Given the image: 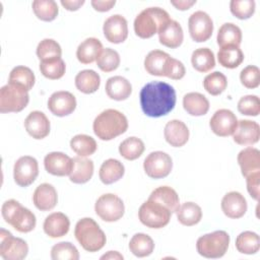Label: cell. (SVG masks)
<instances>
[{"label":"cell","mask_w":260,"mask_h":260,"mask_svg":"<svg viewBox=\"0 0 260 260\" xmlns=\"http://www.w3.org/2000/svg\"><path fill=\"white\" fill-rule=\"evenodd\" d=\"M43 228L45 234L50 238H61L69 232L70 220L68 216L62 212H53L45 218Z\"/></svg>","instance_id":"obj_22"},{"label":"cell","mask_w":260,"mask_h":260,"mask_svg":"<svg viewBox=\"0 0 260 260\" xmlns=\"http://www.w3.org/2000/svg\"><path fill=\"white\" fill-rule=\"evenodd\" d=\"M44 166L46 171L53 176H69L73 168V158L63 152L53 151L45 156Z\"/></svg>","instance_id":"obj_17"},{"label":"cell","mask_w":260,"mask_h":260,"mask_svg":"<svg viewBox=\"0 0 260 260\" xmlns=\"http://www.w3.org/2000/svg\"><path fill=\"white\" fill-rule=\"evenodd\" d=\"M40 71L48 79L56 80L63 77L66 71V65L62 58L40 62Z\"/></svg>","instance_id":"obj_45"},{"label":"cell","mask_w":260,"mask_h":260,"mask_svg":"<svg viewBox=\"0 0 260 260\" xmlns=\"http://www.w3.org/2000/svg\"><path fill=\"white\" fill-rule=\"evenodd\" d=\"M230 236L225 231H215L201 236L196 243L199 255L205 258H220L229 248Z\"/></svg>","instance_id":"obj_6"},{"label":"cell","mask_w":260,"mask_h":260,"mask_svg":"<svg viewBox=\"0 0 260 260\" xmlns=\"http://www.w3.org/2000/svg\"><path fill=\"white\" fill-rule=\"evenodd\" d=\"M129 249L136 257H146L153 252L154 242L148 235L138 233L131 238L129 242Z\"/></svg>","instance_id":"obj_39"},{"label":"cell","mask_w":260,"mask_h":260,"mask_svg":"<svg viewBox=\"0 0 260 260\" xmlns=\"http://www.w3.org/2000/svg\"><path fill=\"white\" fill-rule=\"evenodd\" d=\"M31 7L35 15L43 21H52L59 13L58 5L53 0H35Z\"/></svg>","instance_id":"obj_43"},{"label":"cell","mask_w":260,"mask_h":260,"mask_svg":"<svg viewBox=\"0 0 260 260\" xmlns=\"http://www.w3.org/2000/svg\"><path fill=\"white\" fill-rule=\"evenodd\" d=\"M185 73H186V69L184 64L181 61L170 56L169 59L167 60L164 76L174 80H179L185 76Z\"/></svg>","instance_id":"obj_52"},{"label":"cell","mask_w":260,"mask_h":260,"mask_svg":"<svg viewBox=\"0 0 260 260\" xmlns=\"http://www.w3.org/2000/svg\"><path fill=\"white\" fill-rule=\"evenodd\" d=\"M29 102L28 91L7 83L0 89V112L17 113L22 111Z\"/></svg>","instance_id":"obj_8"},{"label":"cell","mask_w":260,"mask_h":260,"mask_svg":"<svg viewBox=\"0 0 260 260\" xmlns=\"http://www.w3.org/2000/svg\"><path fill=\"white\" fill-rule=\"evenodd\" d=\"M93 161L84 156L73 157V168L69 179L74 184L87 183L93 175Z\"/></svg>","instance_id":"obj_25"},{"label":"cell","mask_w":260,"mask_h":260,"mask_svg":"<svg viewBox=\"0 0 260 260\" xmlns=\"http://www.w3.org/2000/svg\"><path fill=\"white\" fill-rule=\"evenodd\" d=\"M172 212L156 201L147 199L138 210V217L142 224L150 229H161L171 219Z\"/></svg>","instance_id":"obj_7"},{"label":"cell","mask_w":260,"mask_h":260,"mask_svg":"<svg viewBox=\"0 0 260 260\" xmlns=\"http://www.w3.org/2000/svg\"><path fill=\"white\" fill-rule=\"evenodd\" d=\"M217 45L222 48L225 46H238L242 43V30L235 23H223L217 32Z\"/></svg>","instance_id":"obj_33"},{"label":"cell","mask_w":260,"mask_h":260,"mask_svg":"<svg viewBox=\"0 0 260 260\" xmlns=\"http://www.w3.org/2000/svg\"><path fill=\"white\" fill-rule=\"evenodd\" d=\"M91 6L94 8V10L100 12H106L115 6L116 1L115 0H92L90 2Z\"/></svg>","instance_id":"obj_54"},{"label":"cell","mask_w":260,"mask_h":260,"mask_svg":"<svg viewBox=\"0 0 260 260\" xmlns=\"http://www.w3.org/2000/svg\"><path fill=\"white\" fill-rule=\"evenodd\" d=\"M233 138L239 145H253L259 141L260 127L255 121L240 120L233 133Z\"/></svg>","instance_id":"obj_18"},{"label":"cell","mask_w":260,"mask_h":260,"mask_svg":"<svg viewBox=\"0 0 260 260\" xmlns=\"http://www.w3.org/2000/svg\"><path fill=\"white\" fill-rule=\"evenodd\" d=\"M103 31L105 38L110 43H123L128 37V23L126 18L120 14L111 15L105 20Z\"/></svg>","instance_id":"obj_15"},{"label":"cell","mask_w":260,"mask_h":260,"mask_svg":"<svg viewBox=\"0 0 260 260\" xmlns=\"http://www.w3.org/2000/svg\"><path fill=\"white\" fill-rule=\"evenodd\" d=\"M76 108V99L66 90H59L51 94L48 100V109L52 114L58 117H65L74 112Z\"/></svg>","instance_id":"obj_16"},{"label":"cell","mask_w":260,"mask_h":260,"mask_svg":"<svg viewBox=\"0 0 260 260\" xmlns=\"http://www.w3.org/2000/svg\"><path fill=\"white\" fill-rule=\"evenodd\" d=\"M26 132L35 139H44L50 133L51 125L47 116L41 111H32L24 120Z\"/></svg>","instance_id":"obj_19"},{"label":"cell","mask_w":260,"mask_h":260,"mask_svg":"<svg viewBox=\"0 0 260 260\" xmlns=\"http://www.w3.org/2000/svg\"><path fill=\"white\" fill-rule=\"evenodd\" d=\"M28 253L26 242L4 229L0 231V256L4 260H22Z\"/></svg>","instance_id":"obj_10"},{"label":"cell","mask_w":260,"mask_h":260,"mask_svg":"<svg viewBox=\"0 0 260 260\" xmlns=\"http://www.w3.org/2000/svg\"><path fill=\"white\" fill-rule=\"evenodd\" d=\"M183 107L191 116H203L209 110V101L200 92H188L183 98Z\"/></svg>","instance_id":"obj_30"},{"label":"cell","mask_w":260,"mask_h":260,"mask_svg":"<svg viewBox=\"0 0 260 260\" xmlns=\"http://www.w3.org/2000/svg\"><path fill=\"white\" fill-rule=\"evenodd\" d=\"M144 149H145V146L143 141L140 138L135 136L126 138L119 145L120 154L128 160H134L140 157Z\"/></svg>","instance_id":"obj_42"},{"label":"cell","mask_w":260,"mask_h":260,"mask_svg":"<svg viewBox=\"0 0 260 260\" xmlns=\"http://www.w3.org/2000/svg\"><path fill=\"white\" fill-rule=\"evenodd\" d=\"M35 81L36 77L34 72L26 66H16L9 73L8 83L16 85L26 91H29L32 88Z\"/></svg>","instance_id":"obj_35"},{"label":"cell","mask_w":260,"mask_h":260,"mask_svg":"<svg viewBox=\"0 0 260 260\" xmlns=\"http://www.w3.org/2000/svg\"><path fill=\"white\" fill-rule=\"evenodd\" d=\"M61 55L62 49L53 39H44L37 47V56L40 62L61 58Z\"/></svg>","instance_id":"obj_44"},{"label":"cell","mask_w":260,"mask_h":260,"mask_svg":"<svg viewBox=\"0 0 260 260\" xmlns=\"http://www.w3.org/2000/svg\"><path fill=\"white\" fill-rule=\"evenodd\" d=\"M84 0H61L62 6L69 11L78 10L84 4Z\"/></svg>","instance_id":"obj_55"},{"label":"cell","mask_w":260,"mask_h":260,"mask_svg":"<svg viewBox=\"0 0 260 260\" xmlns=\"http://www.w3.org/2000/svg\"><path fill=\"white\" fill-rule=\"evenodd\" d=\"M217 60L222 67L234 69L239 67L244 61V53L238 46H225L219 49Z\"/></svg>","instance_id":"obj_36"},{"label":"cell","mask_w":260,"mask_h":260,"mask_svg":"<svg viewBox=\"0 0 260 260\" xmlns=\"http://www.w3.org/2000/svg\"><path fill=\"white\" fill-rule=\"evenodd\" d=\"M241 83L247 88H256L260 84V70L255 65L245 67L240 73Z\"/></svg>","instance_id":"obj_51"},{"label":"cell","mask_w":260,"mask_h":260,"mask_svg":"<svg viewBox=\"0 0 260 260\" xmlns=\"http://www.w3.org/2000/svg\"><path fill=\"white\" fill-rule=\"evenodd\" d=\"M238 125L236 115L228 109L217 110L209 121V126L212 132L220 137L233 135Z\"/></svg>","instance_id":"obj_14"},{"label":"cell","mask_w":260,"mask_h":260,"mask_svg":"<svg viewBox=\"0 0 260 260\" xmlns=\"http://www.w3.org/2000/svg\"><path fill=\"white\" fill-rule=\"evenodd\" d=\"M238 111L246 116H258L260 114V100L257 95H244L238 102Z\"/></svg>","instance_id":"obj_50"},{"label":"cell","mask_w":260,"mask_h":260,"mask_svg":"<svg viewBox=\"0 0 260 260\" xmlns=\"http://www.w3.org/2000/svg\"><path fill=\"white\" fill-rule=\"evenodd\" d=\"M142 112L151 118L168 115L176 106V90L164 81H150L140 90Z\"/></svg>","instance_id":"obj_1"},{"label":"cell","mask_w":260,"mask_h":260,"mask_svg":"<svg viewBox=\"0 0 260 260\" xmlns=\"http://www.w3.org/2000/svg\"><path fill=\"white\" fill-rule=\"evenodd\" d=\"M171 20L170 14L160 7L143 9L134 20V31L141 39H149Z\"/></svg>","instance_id":"obj_4"},{"label":"cell","mask_w":260,"mask_h":260,"mask_svg":"<svg viewBox=\"0 0 260 260\" xmlns=\"http://www.w3.org/2000/svg\"><path fill=\"white\" fill-rule=\"evenodd\" d=\"M148 199L158 202L159 204L167 207L172 213L177 212L180 207V199L177 192L169 186H160L154 189Z\"/></svg>","instance_id":"obj_29"},{"label":"cell","mask_w":260,"mask_h":260,"mask_svg":"<svg viewBox=\"0 0 260 260\" xmlns=\"http://www.w3.org/2000/svg\"><path fill=\"white\" fill-rule=\"evenodd\" d=\"M103 44L95 38H87L81 42L76 50L77 60L81 64H90L96 61L103 51Z\"/></svg>","instance_id":"obj_28"},{"label":"cell","mask_w":260,"mask_h":260,"mask_svg":"<svg viewBox=\"0 0 260 260\" xmlns=\"http://www.w3.org/2000/svg\"><path fill=\"white\" fill-rule=\"evenodd\" d=\"M92 129L98 138L109 141L127 131L128 120L120 111L107 109L95 117Z\"/></svg>","instance_id":"obj_2"},{"label":"cell","mask_w":260,"mask_h":260,"mask_svg":"<svg viewBox=\"0 0 260 260\" xmlns=\"http://www.w3.org/2000/svg\"><path fill=\"white\" fill-rule=\"evenodd\" d=\"M124 173L125 168L120 160L116 158H109L102 164L99 177L104 184L110 185L119 181L124 176Z\"/></svg>","instance_id":"obj_31"},{"label":"cell","mask_w":260,"mask_h":260,"mask_svg":"<svg viewBox=\"0 0 260 260\" xmlns=\"http://www.w3.org/2000/svg\"><path fill=\"white\" fill-rule=\"evenodd\" d=\"M132 92L131 83L123 76L110 77L106 82L107 95L115 101L127 100Z\"/></svg>","instance_id":"obj_27"},{"label":"cell","mask_w":260,"mask_h":260,"mask_svg":"<svg viewBox=\"0 0 260 260\" xmlns=\"http://www.w3.org/2000/svg\"><path fill=\"white\" fill-rule=\"evenodd\" d=\"M143 169L151 179H162L170 175L173 169L172 157L164 151L150 152L144 159Z\"/></svg>","instance_id":"obj_11"},{"label":"cell","mask_w":260,"mask_h":260,"mask_svg":"<svg viewBox=\"0 0 260 260\" xmlns=\"http://www.w3.org/2000/svg\"><path fill=\"white\" fill-rule=\"evenodd\" d=\"M236 248L242 254L252 255L257 253L260 248L259 236L251 231L241 233L236 239Z\"/></svg>","instance_id":"obj_41"},{"label":"cell","mask_w":260,"mask_h":260,"mask_svg":"<svg viewBox=\"0 0 260 260\" xmlns=\"http://www.w3.org/2000/svg\"><path fill=\"white\" fill-rule=\"evenodd\" d=\"M74 81L76 88L86 94L95 92L101 85L100 75L91 69H84L78 72Z\"/></svg>","instance_id":"obj_32"},{"label":"cell","mask_w":260,"mask_h":260,"mask_svg":"<svg viewBox=\"0 0 260 260\" xmlns=\"http://www.w3.org/2000/svg\"><path fill=\"white\" fill-rule=\"evenodd\" d=\"M176 213L179 222L186 226L195 225L202 218V209L198 204L194 202L183 203L180 205Z\"/></svg>","instance_id":"obj_37"},{"label":"cell","mask_w":260,"mask_h":260,"mask_svg":"<svg viewBox=\"0 0 260 260\" xmlns=\"http://www.w3.org/2000/svg\"><path fill=\"white\" fill-rule=\"evenodd\" d=\"M164 135L166 141L170 145L174 147H181L187 143L190 133L187 125L184 122L175 119L166 124Z\"/></svg>","instance_id":"obj_23"},{"label":"cell","mask_w":260,"mask_h":260,"mask_svg":"<svg viewBox=\"0 0 260 260\" xmlns=\"http://www.w3.org/2000/svg\"><path fill=\"white\" fill-rule=\"evenodd\" d=\"M247 190L250 196L256 201L259 200V184H260V171L252 173L246 177Z\"/></svg>","instance_id":"obj_53"},{"label":"cell","mask_w":260,"mask_h":260,"mask_svg":"<svg viewBox=\"0 0 260 260\" xmlns=\"http://www.w3.org/2000/svg\"><path fill=\"white\" fill-rule=\"evenodd\" d=\"M120 61V55L117 51L111 48H106L103 49L99 55L96 59V65L104 72H112L119 67Z\"/></svg>","instance_id":"obj_47"},{"label":"cell","mask_w":260,"mask_h":260,"mask_svg":"<svg viewBox=\"0 0 260 260\" xmlns=\"http://www.w3.org/2000/svg\"><path fill=\"white\" fill-rule=\"evenodd\" d=\"M51 258L53 260H78L79 252L73 244L60 242L52 247Z\"/></svg>","instance_id":"obj_48"},{"label":"cell","mask_w":260,"mask_h":260,"mask_svg":"<svg viewBox=\"0 0 260 260\" xmlns=\"http://www.w3.org/2000/svg\"><path fill=\"white\" fill-rule=\"evenodd\" d=\"M171 4L178 10H188L196 4V0H171Z\"/></svg>","instance_id":"obj_56"},{"label":"cell","mask_w":260,"mask_h":260,"mask_svg":"<svg viewBox=\"0 0 260 260\" xmlns=\"http://www.w3.org/2000/svg\"><path fill=\"white\" fill-rule=\"evenodd\" d=\"M74 236L80 246L87 252H98L106 245L107 238L98 222L90 217L79 219L75 225Z\"/></svg>","instance_id":"obj_3"},{"label":"cell","mask_w":260,"mask_h":260,"mask_svg":"<svg viewBox=\"0 0 260 260\" xmlns=\"http://www.w3.org/2000/svg\"><path fill=\"white\" fill-rule=\"evenodd\" d=\"M71 149L79 156H89L96 151L98 144L95 140L86 134H77L70 140Z\"/></svg>","instance_id":"obj_40"},{"label":"cell","mask_w":260,"mask_h":260,"mask_svg":"<svg viewBox=\"0 0 260 260\" xmlns=\"http://www.w3.org/2000/svg\"><path fill=\"white\" fill-rule=\"evenodd\" d=\"M228 79L225 75L219 71H214L205 76L203 80L204 89L211 95H218L225 90Z\"/></svg>","instance_id":"obj_46"},{"label":"cell","mask_w":260,"mask_h":260,"mask_svg":"<svg viewBox=\"0 0 260 260\" xmlns=\"http://www.w3.org/2000/svg\"><path fill=\"white\" fill-rule=\"evenodd\" d=\"M39 175L38 160L30 155L20 156L13 167L14 182L20 187L31 185Z\"/></svg>","instance_id":"obj_13"},{"label":"cell","mask_w":260,"mask_h":260,"mask_svg":"<svg viewBox=\"0 0 260 260\" xmlns=\"http://www.w3.org/2000/svg\"><path fill=\"white\" fill-rule=\"evenodd\" d=\"M124 257L122 254H120L117 251H109L108 253L104 254L101 259H111V260H122Z\"/></svg>","instance_id":"obj_57"},{"label":"cell","mask_w":260,"mask_h":260,"mask_svg":"<svg viewBox=\"0 0 260 260\" xmlns=\"http://www.w3.org/2000/svg\"><path fill=\"white\" fill-rule=\"evenodd\" d=\"M157 34L159 43L171 49L180 47L184 40V34L181 24L173 19L169 20Z\"/></svg>","instance_id":"obj_24"},{"label":"cell","mask_w":260,"mask_h":260,"mask_svg":"<svg viewBox=\"0 0 260 260\" xmlns=\"http://www.w3.org/2000/svg\"><path fill=\"white\" fill-rule=\"evenodd\" d=\"M248 208L246 198L237 191L226 193L221 199V210L230 218H241Z\"/></svg>","instance_id":"obj_20"},{"label":"cell","mask_w":260,"mask_h":260,"mask_svg":"<svg viewBox=\"0 0 260 260\" xmlns=\"http://www.w3.org/2000/svg\"><path fill=\"white\" fill-rule=\"evenodd\" d=\"M32 202L41 211L52 210L58 202V195L55 187L49 183L39 185L32 194Z\"/></svg>","instance_id":"obj_21"},{"label":"cell","mask_w":260,"mask_h":260,"mask_svg":"<svg viewBox=\"0 0 260 260\" xmlns=\"http://www.w3.org/2000/svg\"><path fill=\"white\" fill-rule=\"evenodd\" d=\"M238 164L242 175L246 178L252 173L260 171V151L254 147H246L238 154Z\"/></svg>","instance_id":"obj_26"},{"label":"cell","mask_w":260,"mask_h":260,"mask_svg":"<svg viewBox=\"0 0 260 260\" xmlns=\"http://www.w3.org/2000/svg\"><path fill=\"white\" fill-rule=\"evenodd\" d=\"M230 10L239 19H248L255 12L254 0H232Z\"/></svg>","instance_id":"obj_49"},{"label":"cell","mask_w":260,"mask_h":260,"mask_svg":"<svg viewBox=\"0 0 260 260\" xmlns=\"http://www.w3.org/2000/svg\"><path fill=\"white\" fill-rule=\"evenodd\" d=\"M94 211L101 219L113 222L122 218L125 212V206L119 196L107 193L98 198L94 204Z\"/></svg>","instance_id":"obj_9"},{"label":"cell","mask_w":260,"mask_h":260,"mask_svg":"<svg viewBox=\"0 0 260 260\" xmlns=\"http://www.w3.org/2000/svg\"><path fill=\"white\" fill-rule=\"evenodd\" d=\"M1 213L5 222L19 233H29L36 228V215L15 199L6 200L2 204Z\"/></svg>","instance_id":"obj_5"},{"label":"cell","mask_w":260,"mask_h":260,"mask_svg":"<svg viewBox=\"0 0 260 260\" xmlns=\"http://www.w3.org/2000/svg\"><path fill=\"white\" fill-rule=\"evenodd\" d=\"M170 55L160 50L150 51L144 59V68L147 73L154 76H164L167 60Z\"/></svg>","instance_id":"obj_34"},{"label":"cell","mask_w":260,"mask_h":260,"mask_svg":"<svg viewBox=\"0 0 260 260\" xmlns=\"http://www.w3.org/2000/svg\"><path fill=\"white\" fill-rule=\"evenodd\" d=\"M188 28L193 41L197 43L206 42L212 36L213 21L206 12L198 10L190 15Z\"/></svg>","instance_id":"obj_12"},{"label":"cell","mask_w":260,"mask_h":260,"mask_svg":"<svg viewBox=\"0 0 260 260\" xmlns=\"http://www.w3.org/2000/svg\"><path fill=\"white\" fill-rule=\"evenodd\" d=\"M191 63L195 70L206 73L215 66L214 54L208 48H198L192 53Z\"/></svg>","instance_id":"obj_38"}]
</instances>
